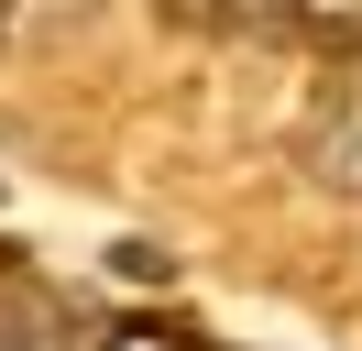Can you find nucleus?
<instances>
[{"instance_id":"f257e3e1","label":"nucleus","mask_w":362,"mask_h":351,"mask_svg":"<svg viewBox=\"0 0 362 351\" xmlns=\"http://www.w3.org/2000/svg\"><path fill=\"white\" fill-rule=\"evenodd\" d=\"M0 351H45V307L23 285H0Z\"/></svg>"},{"instance_id":"f03ea898","label":"nucleus","mask_w":362,"mask_h":351,"mask_svg":"<svg viewBox=\"0 0 362 351\" xmlns=\"http://www.w3.org/2000/svg\"><path fill=\"white\" fill-rule=\"evenodd\" d=\"M0 22H11V0H0Z\"/></svg>"}]
</instances>
